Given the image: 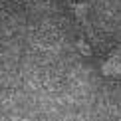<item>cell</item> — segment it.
Masks as SVG:
<instances>
[{"label": "cell", "instance_id": "obj_1", "mask_svg": "<svg viewBox=\"0 0 121 121\" xmlns=\"http://www.w3.org/2000/svg\"><path fill=\"white\" fill-rule=\"evenodd\" d=\"M6 2H12V0H0V6H4Z\"/></svg>", "mask_w": 121, "mask_h": 121}]
</instances>
